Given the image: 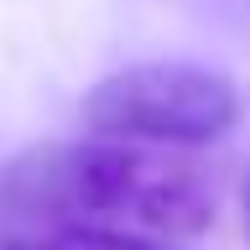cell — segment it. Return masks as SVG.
<instances>
[{"instance_id":"1","label":"cell","mask_w":250,"mask_h":250,"mask_svg":"<svg viewBox=\"0 0 250 250\" xmlns=\"http://www.w3.org/2000/svg\"><path fill=\"white\" fill-rule=\"evenodd\" d=\"M0 219L198 234L214 224V183L162 141H52L0 167Z\"/></svg>"},{"instance_id":"2","label":"cell","mask_w":250,"mask_h":250,"mask_svg":"<svg viewBox=\"0 0 250 250\" xmlns=\"http://www.w3.org/2000/svg\"><path fill=\"white\" fill-rule=\"evenodd\" d=\"M94 136L198 146L219 141L240 120V89L198 62H136L104 73L78 104Z\"/></svg>"},{"instance_id":"3","label":"cell","mask_w":250,"mask_h":250,"mask_svg":"<svg viewBox=\"0 0 250 250\" xmlns=\"http://www.w3.org/2000/svg\"><path fill=\"white\" fill-rule=\"evenodd\" d=\"M0 250H167L151 234L104 229V224H42V229L0 234Z\"/></svg>"},{"instance_id":"4","label":"cell","mask_w":250,"mask_h":250,"mask_svg":"<svg viewBox=\"0 0 250 250\" xmlns=\"http://www.w3.org/2000/svg\"><path fill=\"white\" fill-rule=\"evenodd\" d=\"M245 240H250V177H245Z\"/></svg>"}]
</instances>
